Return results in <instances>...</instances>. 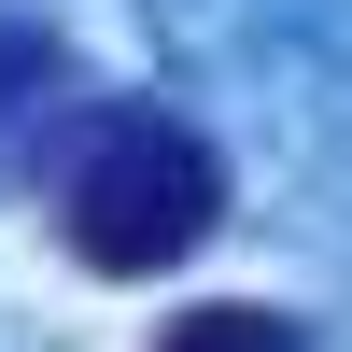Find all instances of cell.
<instances>
[{"instance_id": "cell-1", "label": "cell", "mask_w": 352, "mask_h": 352, "mask_svg": "<svg viewBox=\"0 0 352 352\" xmlns=\"http://www.w3.org/2000/svg\"><path fill=\"white\" fill-rule=\"evenodd\" d=\"M43 155H56V240H71L99 282H155V268H184V254L226 226V155H212L197 113L85 99Z\"/></svg>"}, {"instance_id": "cell-2", "label": "cell", "mask_w": 352, "mask_h": 352, "mask_svg": "<svg viewBox=\"0 0 352 352\" xmlns=\"http://www.w3.org/2000/svg\"><path fill=\"white\" fill-rule=\"evenodd\" d=\"M85 85H71V28L56 14H0V155H28L43 127H71Z\"/></svg>"}, {"instance_id": "cell-3", "label": "cell", "mask_w": 352, "mask_h": 352, "mask_svg": "<svg viewBox=\"0 0 352 352\" xmlns=\"http://www.w3.org/2000/svg\"><path fill=\"white\" fill-rule=\"evenodd\" d=\"M155 352H310L296 310H254V296H197V310H169Z\"/></svg>"}]
</instances>
